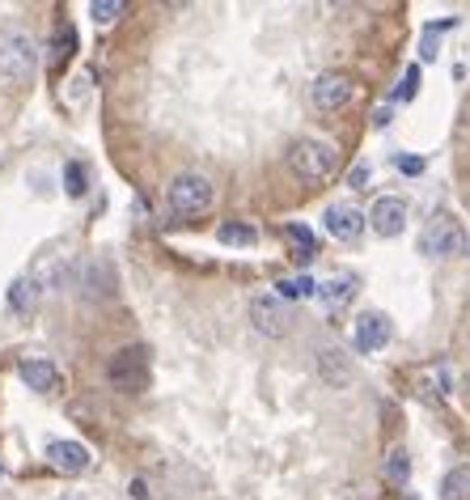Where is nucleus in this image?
<instances>
[{
    "instance_id": "15",
    "label": "nucleus",
    "mask_w": 470,
    "mask_h": 500,
    "mask_svg": "<svg viewBox=\"0 0 470 500\" xmlns=\"http://www.w3.org/2000/svg\"><path fill=\"white\" fill-rule=\"evenodd\" d=\"M22 382L39 394H51L60 386V369L51 361H22Z\"/></svg>"
},
{
    "instance_id": "18",
    "label": "nucleus",
    "mask_w": 470,
    "mask_h": 500,
    "mask_svg": "<svg viewBox=\"0 0 470 500\" xmlns=\"http://www.w3.org/2000/svg\"><path fill=\"white\" fill-rule=\"evenodd\" d=\"M9 306L17 314H30V310L39 306V280H14L9 284Z\"/></svg>"
},
{
    "instance_id": "9",
    "label": "nucleus",
    "mask_w": 470,
    "mask_h": 500,
    "mask_svg": "<svg viewBox=\"0 0 470 500\" xmlns=\"http://www.w3.org/2000/svg\"><path fill=\"white\" fill-rule=\"evenodd\" d=\"M318 377L335 390H347L356 382V361H352L339 344H322L318 347Z\"/></svg>"
},
{
    "instance_id": "14",
    "label": "nucleus",
    "mask_w": 470,
    "mask_h": 500,
    "mask_svg": "<svg viewBox=\"0 0 470 500\" xmlns=\"http://www.w3.org/2000/svg\"><path fill=\"white\" fill-rule=\"evenodd\" d=\"M356 292H360V276H356V272H335L331 280H322V284H318V297H322V301H327L331 310L347 306V301H352Z\"/></svg>"
},
{
    "instance_id": "16",
    "label": "nucleus",
    "mask_w": 470,
    "mask_h": 500,
    "mask_svg": "<svg viewBox=\"0 0 470 500\" xmlns=\"http://www.w3.org/2000/svg\"><path fill=\"white\" fill-rule=\"evenodd\" d=\"M284 237L297 246V250H292V259H297V264H314L318 246H314V234H309L305 225H284Z\"/></svg>"
},
{
    "instance_id": "24",
    "label": "nucleus",
    "mask_w": 470,
    "mask_h": 500,
    "mask_svg": "<svg viewBox=\"0 0 470 500\" xmlns=\"http://www.w3.org/2000/svg\"><path fill=\"white\" fill-rule=\"evenodd\" d=\"M415 89H419V69L411 64V69L402 72V85L394 89V97H399V102H411V97H415Z\"/></svg>"
},
{
    "instance_id": "19",
    "label": "nucleus",
    "mask_w": 470,
    "mask_h": 500,
    "mask_svg": "<svg viewBox=\"0 0 470 500\" xmlns=\"http://www.w3.org/2000/svg\"><path fill=\"white\" fill-rule=\"evenodd\" d=\"M217 237H221L225 246H254V242H259L254 225H246V221H225L221 229H217Z\"/></svg>"
},
{
    "instance_id": "20",
    "label": "nucleus",
    "mask_w": 470,
    "mask_h": 500,
    "mask_svg": "<svg viewBox=\"0 0 470 500\" xmlns=\"http://www.w3.org/2000/svg\"><path fill=\"white\" fill-rule=\"evenodd\" d=\"M280 297H301V301H305V297H318V280L305 276V272H301V276L280 280Z\"/></svg>"
},
{
    "instance_id": "6",
    "label": "nucleus",
    "mask_w": 470,
    "mask_h": 500,
    "mask_svg": "<svg viewBox=\"0 0 470 500\" xmlns=\"http://www.w3.org/2000/svg\"><path fill=\"white\" fill-rule=\"evenodd\" d=\"M462 250H466V229H462L454 217H437V221L424 225L419 255H429V259H454Z\"/></svg>"
},
{
    "instance_id": "3",
    "label": "nucleus",
    "mask_w": 470,
    "mask_h": 500,
    "mask_svg": "<svg viewBox=\"0 0 470 500\" xmlns=\"http://www.w3.org/2000/svg\"><path fill=\"white\" fill-rule=\"evenodd\" d=\"M212 182L204 179V174H179V179L170 182V191H166V204L174 217H199V212L212 208Z\"/></svg>"
},
{
    "instance_id": "22",
    "label": "nucleus",
    "mask_w": 470,
    "mask_h": 500,
    "mask_svg": "<svg viewBox=\"0 0 470 500\" xmlns=\"http://www.w3.org/2000/svg\"><path fill=\"white\" fill-rule=\"evenodd\" d=\"M85 187H89V174H85V166H81V162H69V166H64V191H69L72 199H81Z\"/></svg>"
},
{
    "instance_id": "23",
    "label": "nucleus",
    "mask_w": 470,
    "mask_h": 500,
    "mask_svg": "<svg viewBox=\"0 0 470 500\" xmlns=\"http://www.w3.org/2000/svg\"><path fill=\"white\" fill-rule=\"evenodd\" d=\"M119 14H124V0H94L89 5V17H94L97 26H111Z\"/></svg>"
},
{
    "instance_id": "28",
    "label": "nucleus",
    "mask_w": 470,
    "mask_h": 500,
    "mask_svg": "<svg viewBox=\"0 0 470 500\" xmlns=\"http://www.w3.org/2000/svg\"><path fill=\"white\" fill-rule=\"evenodd\" d=\"M69 500H81V496H69Z\"/></svg>"
},
{
    "instance_id": "13",
    "label": "nucleus",
    "mask_w": 470,
    "mask_h": 500,
    "mask_svg": "<svg viewBox=\"0 0 470 500\" xmlns=\"http://www.w3.org/2000/svg\"><path fill=\"white\" fill-rule=\"evenodd\" d=\"M47 462L64 475H81L89 467V449L81 441H51L47 445Z\"/></svg>"
},
{
    "instance_id": "27",
    "label": "nucleus",
    "mask_w": 470,
    "mask_h": 500,
    "mask_svg": "<svg viewBox=\"0 0 470 500\" xmlns=\"http://www.w3.org/2000/svg\"><path fill=\"white\" fill-rule=\"evenodd\" d=\"M399 170L402 174H424V162L419 157H399Z\"/></svg>"
},
{
    "instance_id": "5",
    "label": "nucleus",
    "mask_w": 470,
    "mask_h": 500,
    "mask_svg": "<svg viewBox=\"0 0 470 500\" xmlns=\"http://www.w3.org/2000/svg\"><path fill=\"white\" fill-rule=\"evenodd\" d=\"M115 390H124V394H136V390L149 386V347L144 344H132V347H119L115 352L111 369H106Z\"/></svg>"
},
{
    "instance_id": "4",
    "label": "nucleus",
    "mask_w": 470,
    "mask_h": 500,
    "mask_svg": "<svg viewBox=\"0 0 470 500\" xmlns=\"http://www.w3.org/2000/svg\"><path fill=\"white\" fill-rule=\"evenodd\" d=\"M246 314H250V327L259 335H267V339H284L292 331V310L284 306L280 292H254Z\"/></svg>"
},
{
    "instance_id": "2",
    "label": "nucleus",
    "mask_w": 470,
    "mask_h": 500,
    "mask_svg": "<svg viewBox=\"0 0 470 500\" xmlns=\"http://www.w3.org/2000/svg\"><path fill=\"white\" fill-rule=\"evenodd\" d=\"M39 69V42L26 30H0V81H30Z\"/></svg>"
},
{
    "instance_id": "12",
    "label": "nucleus",
    "mask_w": 470,
    "mask_h": 500,
    "mask_svg": "<svg viewBox=\"0 0 470 500\" xmlns=\"http://www.w3.org/2000/svg\"><path fill=\"white\" fill-rule=\"evenodd\" d=\"M364 225H369V217L360 208H347V204H331V208H327V234H331L335 242H360Z\"/></svg>"
},
{
    "instance_id": "1",
    "label": "nucleus",
    "mask_w": 470,
    "mask_h": 500,
    "mask_svg": "<svg viewBox=\"0 0 470 500\" xmlns=\"http://www.w3.org/2000/svg\"><path fill=\"white\" fill-rule=\"evenodd\" d=\"M284 162H289L292 179L322 182V179H331V170H335V144H327V140H318V136H301L289 149Z\"/></svg>"
},
{
    "instance_id": "17",
    "label": "nucleus",
    "mask_w": 470,
    "mask_h": 500,
    "mask_svg": "<svg viewBox=\"0 0 470 500\" xmlns=\"http://www.w3.org/2000/svg\"><path fill=\"white\" fill-rule=\"evenodd\" d=\"M441 500H470V467H454V471H445L441 479Z\"/></svg>"
},
{
    "instance_id": "21",
    "label": "nucleus",
    "mask_w": 470,
    "mask_h": 500,
    "mask_svg": "<svg viewBox=\"0 0 470 500\" xmlns=\"http://www.w3.org/2000/svg\"><path fill=\"white\" fill-rule=\"evenodd\" d=\"M386 479L390 484H407V479H411V454H407V449H390Z\"/></svg>"
},
{
    "instance_id": "25",
    "label": "nucleus",
    "mask_w": 470,
    "mask_h": 500,
    "mask_svg": "<svg viewBox=\"0 0 470 500\" xmlns=\"http://www.w3.org/2000/svg\"><path fill=\"white\" fill-rule=\"evenodd\" d=\"M369 179H373V170L364 166V162H356V166H352V174H347V187L364 191V187H369Z\"/></svg>"
},
{
    "instance_id": "8",
    "label": "nucleus",
    "mask_w": 470,
    "mask_h": 500,
    "mask_svg": "<svg viewBox=\"0 0 470 500\" xmlns=\"http://www.w3.org/2000/svg\"><path fill=\"white\" fill-rule=\"evenodd\" d=\"M364 217H369V229L377 237H399L402 225H407V199L402 195H382V199H373V208Z\"/></svg>"
},
{
    "instance_id": "26",
    "label": "nucleus",
    "mask_w": 470,
    "mask_h": 500,
    "mask_svg": "<svg viewBox=\"0 0 470 500\" xmlns=\"http://www.w3.org/2000/svg\"><path fill=\"white\" fill-rule=\"evenodd\" d=\"M69 51H72V30L64 26V30H60V39H56V60H60V56H69Z\"/></svg>"
},
{
    "instance_id": "11",
    "label": "nucleus",
    "mask_w": 470,
    "mask_h": 500,
    "mask_svg": "<svg viewBox=\"0 0 470 500\" xmlns=\"http://www.w3.org/2000/svg\"><path fill=\"white\" fill-rule=\"evenodd\" d=\"M81 292L85 297H94V301H106L119 292V276H115L111 259H89L81 267Z\"/></svg>"
},
{
    "instance_id": "7",
    "label": "nucleus",
    "mask_w": 470,
    "mask_h": 500,
    "mask_svg": "<svg viewBox=\"0 0 470 500\" xmlns=\"http://www.w3.org/2000/svg\"><path fill=\"white\" fill-rule=\"evenodd\" d=\"M390 339H394V322H390V314H382V310L360 314L356 327H352V344H356V352H382Z\"/></svg>"
},
{
    "instance_id": "10",
    "label": "nucleus",
    "mask_w": 470,
    "mask_h": 500,
    "mask_svg": "<svg viewBox=\"0 0 470 500\" xmlns=\"http://www.w3.org/2000/svg\"><path fill=\"white\" fill-rule=\"evenodd\" d=\"M347 102H352V81H347L344 72H322L318 81H314V106L327 115L344 111Z\"/></svg>"
}]
</instances>
